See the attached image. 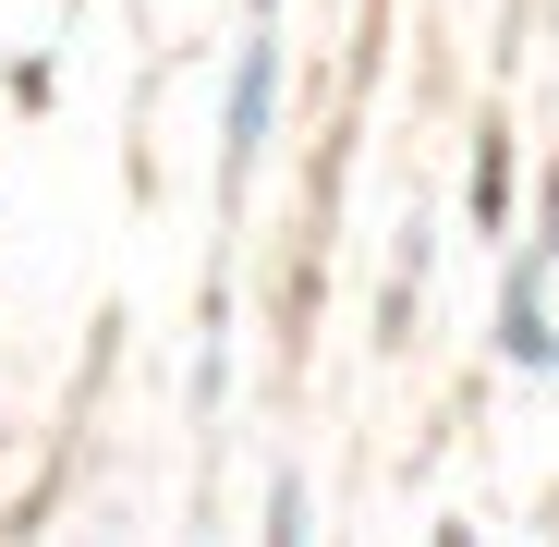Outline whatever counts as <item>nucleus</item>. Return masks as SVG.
Wrapping results in <instances>:
<instances>
[{"mask_svg":"<svg viewBox=\"0 0 559 547\" xmlns=\"http://www.w3.org/2000/svg\"><path fill=\"white\" fill-rule=\"evenodd\" d=\"M267 98H280V61H267V37H255V49H243V85H231V146H219V182H231V195H243V170H255Z\"/></svg>","mask_w":559,"mask_h":547,"instance_id":"obj_1","label":"nucleus"},{"mask_svg":"<svg viewBox=\"0 0 559 547\" xmlns=\"http://www.w3.org/2000/svg\"><path fill=\"white\" fill-rule=\"evenodd\" d=\"M547 353H559V341H547Z\"/></svg>","mask_w":559,"mask_h":547,"instance_id":"obj_2","label":"nucleus"}]
</instances>
